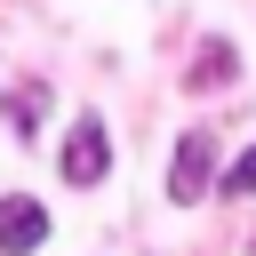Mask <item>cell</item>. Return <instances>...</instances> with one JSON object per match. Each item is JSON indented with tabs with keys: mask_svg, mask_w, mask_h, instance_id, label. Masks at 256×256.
I'll return each instance as SVG.
<instances>
[{
	"mask_svg": "<svg viewBox=\"0 0 256 256\" xmlns=\"http://www.w3.org/2000/svg\"><path fill=\"white\" fill-rule=\"evenodd\" d=\"M208 176H216V136H200V128H192V136L176 144V160H168V200H184V208H192V200L208 192Z\"/></svg>",
	"mask_w": 256,
	"mask_h": 256,
	"instance_id": "cell-1",
	"label": "cell"
},
{
	"mask_svg": "<svg viewBox=\"0 0 256 256\" xmlns=\"http://www.w3.org/2000/svg\"><path fill=\"white\" fill-rule=\"evenodd\" d=\"M64 184H96L104 168H112V144H104V120H72V136H64Z\"/></svg>",
	"mask_w": 256,
	"mask_h": 256,
	"instance_id": "cell-2",
	"label": "cell"
},
{
	"mask_svg": "<svg viewBox=\"0 0 256 256\" xmlns=\"http://www.w3.org/2000/svg\"><path fill=\"white\" fill-rule=\"evenodd\" d=\"M40 240H48V208L24 200V192H8L0 200V256H32Z\"/></svg>",
	"mask_w": 256,
	"mask_h": 256,
	"instance_id": "cell-3",
	"label": "cell"
},
{
	"mask_svg": "<svg viewBox=\"0 0 256 256\" xmlns=\"http://www.w3.org/2000/svg\"><path fill=\"white\" fill-rule=\"evenodd\" d=\"M232 72H240V56H232L224 40H208V48H200V64H192V80H200V88H232Z\"/></svg>",
	"mask_w": 256,
	"mask_h": 256,
	"instance_id": "cell-4",
	"label": "cell"
},
{
	"mask_svg": "<svg viewBox=\"0 0 256 256\" xmlns=\"http://www.w3.org/2000/svg\"><path fill=\"white\" fill-rule=\"evenodd\" d=\"M216 192H224V200H248V192H256V144H248V152L224 168V184H216Z\"/></svg>",
	"mask_w": 256,
	"mask_h": 256,
	"instance_id": "cell-5",
	"label": "cell"
}]
</instances>
